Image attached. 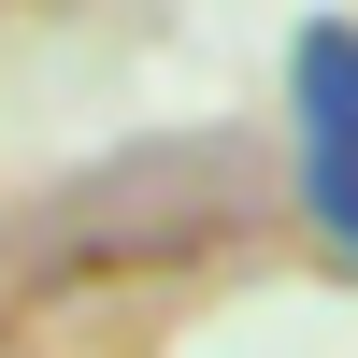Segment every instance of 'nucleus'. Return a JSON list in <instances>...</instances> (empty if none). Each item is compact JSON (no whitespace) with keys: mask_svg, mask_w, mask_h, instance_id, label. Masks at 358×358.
Masks as SVG:
<instances>
[{"mask_svg":"<svg viewBox=\"0 0 358 358\" xmlns=\"http://www.w3.org/2000/svg\"><path fill=\"white\" fill-rule=\"evenodd\" d=\"M287 143H301V187L330 215V244L358 258V15H315L287 43Z\"/></svg>","mask_w":358,"mask_h":358,"instance_id":"obj_1","label":"nucleus"}]
</instances>
